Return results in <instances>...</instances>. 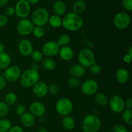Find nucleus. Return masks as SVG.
Wrapping results in <instances>:
<instances>
[{
  "label": "nucleus",
  "mask_w": 132,
  "mask_h": 132,
  "mask_svg": "<svg viewBox=\"0 0 132 132\" xmlns=\"http://www.w3.org/2000/svg\"><path fill=\"white\" fill-rule=\"evenodd\" d=\"M20 83L25 88H32L39 81V73L38 70L29 68L26 69L21 74Z\"/></svg>",
  "instance_id": "nucleus-2"
},
{
  "label": "nucleus",
  "mask_w": 132,
  "mask_h": 132,
  "mask_svg": "<svg viewBox=\"0 0 132 132\" xmlns=\"http://www.w3.org/2000/svg\"><path fill=\"white\" fill-rule=\"evenodd\" d=\"M18 50L23 56H30L31 54L34 51L33 45L29 40L23 39L18 43Z\"/></svg>",
  "instance_id": "nucleus-14"
},
{
  "label": "nucleus",
  "mask_w": 132,
  "mask_h": 132,
  "mask_svg": "<svg viewBox=\"0 0 132 132\" xmlns=\"http://www.w3.org/2000/svg\"><path fill=\"white\" fill-rule=\"evenodd\" d=\"M9 112V106L5 102L0 101V118H3Z\"/></svg>",
  "instance_id": "nucleus-35"
},
{
  "label": "nucleus",
  "mask_w": 132,
  "mask_h": 132,
  "mask_svg": "<svg viewBox=\"0 0 132 132\" xmlns=\"http://www.w3.org/2000/svg\"><path fill=\"white\" fill-rule=\"evenodd\" d=\"M52 9L55 15L61 17L66 14L67 5L62 0H57L53 4Z\"/></svg>",
  "instance_id": "nucleus-20"
},
{
  "label": "nucleus",
  "mask_w": 132,
  "mask_h": 132,
  "mask_svg": "<svg viewBox=\"0 0 132 132\" xmlns=\"http://www.w3.org/2000/svg\"><path fill=\"white\" fill-rule=\"evenodd\" d=\"M5 45H4L3 43H2L0 42V54L2 52H5Z\"/></svg>",
  "instance_id": "nucleus-49"
},
{
  "label": "nucleus",
  "mask_w": 132,
  "mask_h": 132,
  "mask_svg": "<svg viewBox=\"0 0 132 132\" xmlns=\"http://www.w3.org/2000/svg\"><path fill=\"white\" fill-rule=\"evenodd\" d=\"M49 12L47 9L45 8L40 7L36 9L32 12L31 15V19L34 25L36 27H42L46 25L48 21Z\"/></svg>",
  "instance_id": "nucleus-4"
},
{
  "label": "nucleus",
  "mask_w": 132,
  "mask_h": 132,
  "mask_svg": "<svg viewBox=\"0 0 132 132\" xmlns=\"http://www.w3.org/2000/svg\"><path fill=\"white\" fill-rule=\"evenodd\" d=\"M34 95L38 98H43L48 93V86L46 82L39 81L32 87Z\"/></svg>",
  "instance_id": "nucleus-15"
},
{
  "label": "nucleus",
  "mask_w": 132,
  "mask_h": 132,
  "mask_svg": "<svg viewBox=\"0 0 132 132\" xmlns=\"http://www.w3.org/2000/svg\"><path fill=\"white\" fill-rule=\"evenodd\" d=\"M9 22L8 17L6 16L5 14H0V28L5 27Z\"/></svg>",
  "instance_id": "nucleus-41"
},
{
  "label": "nucleus",
  "mask_w": 132,
  "mask_h": 132,
  "mask_svg": "<svg viewBox=\"0 0 132 132\" xmlns=\"http://www.w3.org/2000/svg\"><path fill=\"white\" fill-rule=\"evenodd\" d=\"M30 113L35 117H42L46 112V106L43 103L39 101H34L30 105Z\"/></svg>",
  "instance_id": "nucleus-16"
},
{
  "label": "nucleus",
  "mask_w": 132,
  "mask_h": 132,
  "mask_svg": "<svg viewBox=\"0 0 132 132\" xmlns=\"http://www.w3.org/2000/svg\"><path fill=\"white\" fill-rule=\"evenodd\" d=\"M116 80L120 84H125L129 81L130 73L128 70L125 68H121L117 70L115 75Z\"/></svg>",
  "instance_id": "nucleus-17"
},
{
  "label": "nucleus",
  "mask_w": 132,
  "mask_h": 132,
  "mask_svg": "<svg viewBox=\"0 0 132 132\" xmlns=\"http://www.w3.org/2000/svg\"><path fill=\"white\" fill-rule=\"evenodd\" d=\"M21 73V69L19 66L10 65L5 69L3 76L5 77L6 81L13 82L19 79Z\"/></svg>",
  "instance_id": "nucleus-8"
},
{
  "label": "nucleus",
  "mask_w": 132,
  "mask_h": 132,
  "mask_svg": "<svg viewBox=\"0 0 132 132\" xmlns=\"http://www.w3.org/2000/svg\"><path fill=\"white\" fill-rule=\"evenodd\" d=\"M15 15L21 19L27 18L31 10L30 5L26 0H18L14 7Z\"/></svg>",
  "instance_id": "nucleus-10"
},
{
  "label": "nucleus",
  "mask_w": 132,
  "mask_h": 132,
  "mask_svg": "<svg viewBox=\"0 0 132 132\" xmlns=\"http://www.w3.org/2000/svg\"><path fill=\"white\" fill-rule=\"evenodd\" d=\"M101 127V121L95 114H88L84 117L82 129L84 132H98Z\"/></svg>",
  "instance_id": "nucleus-3"
},
{
  "label": "nucleus",
  "mask_w": 132,
  "mask_h": 132,
  "mask_svg": "<svg viewBox=\"0 0 132 132\" xmlns=\"http://www.w3.org/2000/svg\"><path fill=\"white\" fill-rule=\"evenodd\" d=\"M128 54L129 55H132V46H130V48H129L128 50Z\"/></svg>",
  "instance_id": "nucleus-51"
},
{
  "label": "nucleus",
  "mask_w": 132,
  "mask_h": 132,
  "mask_svg": "<svg viewBox=\"0 0 132 132\" xmlns=\"http://www.w3.org/2000/svg\"><path fill=\"white\" fill-rule=\"evenodd\" d=\"M132 59V55H129L128 54H126L123 57V61L125 63H127V64H130L131 62Z\"/></svg>",
  "instance_id": "nucleus-46"
},
{
  "label": "nucleus",
  "mask_w": 132,
  "mask_h": 132,
  "mask_svg": "<svg viewBox=\"0 0 132 132\" xmlns=\"http://www.w3.org/2000/svg\"><path fill=\"white\" fill-rule=\"evenodd\" d=\"M9 0H0V8L5 6L8 3Z\"/></svg>",
  "instance_id": "nucleus-47"
},
{
  "label": "nucleus",
  "mask_w": 132,
  "mask_h": 132,
  "mask_svg": "<svg viewBox=\"0 0 132 132\" xmlns=\"http://www.w3.org/2000/svg\"><path fill=\"white\" fill-rule=\"evenodd\" d=\"M125 104L126 109H132V98L128 97L125 101Z\"/></svg>",
  "instance_id": "nucleus-44"
},
{
  "label": "nucleus",
  "mask_w": 132,
  "mask_h": 132,
  "mask_svg": "<svg viewBox=\"0 0 132 132\" xmlns=\"http://www.w3.org/2000/svg\"><path fill=\"white\" fill-rule=\"evenodd\" d=\"M5 103L7 104L8 106H12L16 103L17 101H18V96L14 92H9L6 94L5 96Z\"/></svg>",
  "instance_id": "nucleus-29"
},
{
  "label": "nucleus",
  "mask_w": 132,
  "mask_h": 132,
  "mask_svg": "<svg viewBox=\"0 0 132 132\" xmlns=\"http://www.w3.org/2000/svg\"><path fill=\"white\" fill-rule=\"evenodd\" d=\"M59 92V86L55 84H52L48 86V92L52 95H57Z\"/></svg>",
  "instance_id": "nucleus-38"
},
{
  "label": "nucleus",
  "mask_w": 132,
  "mask_h": 132,
  "mask_svg": "<svg viewBox=\"0 0 132 132\" xmlns=\"http://www.w3.org/2000/svg\"><path fill=\"white\" fill-rule=\"evenodd\" d=\"M84 21L81 15L71 12L65 14L62 18V27L70 32H76L81 29Z\"/></svg>",
  "instance_id": "nucleus-1"
},
{
  "label": "nucleus",
  "mask_w": 132,
  "mask_h": 132,
  "mask_svg": "<svg viewBox=\"0 0 132 132\" xmlns=\"http://www.w3.org/2000/svg\"><path fill=\"white\" fill-rule=\"evenodd\" d=\"M15 113H16V114L18 115V116H22L23 113L26 112V108L25 106H24V105H23V104H19L16 106V107H15Z\"/></svg>",
  "instance_id": "nucleus-39"
},
{
  "label": "nucleus",
  "mask_w": 132,
  "mask_h": 132,
  "mask_svg": "<svg viewBox=\"0 0 132 132\" xmlns=\"http://www.w3.org/2000/svg\"><path fill=\"white\" fill-rule=\"evenodd\" d=\"M43 54L41 52V51L38 50H36L32 52L31 54L30 57L32 58V60L35 62V63H39L40 61H42L43 59Z\"/></svg>",
  "instance_id": "nucleus-33"
},
{
  "label": "nucleus",
  "mask_w": 132,
  "mask_h": 132,
  "mask_svg": "<svg viewBox=\"0 0 132 132\" xmlns=\"http://www.w3.org/2000/svg\"><path fill=\"white\" fill-rule=\"evenodd\" d=\"M59 55L61 59L65 61H68L72 59L74 55L73 49L69 46H64L60 47L59 51Z\"/></svg>",
  "instance_id": "nucleus-18"
},
{
  "label": "nucleus",
  "mask_w": 132,
  "mask_h": 132,
  "mask_svg": "<svg viewBox=\"0 0 132 132\" xmlns=\"http://www.w3.org/2000/svg\"><path fill=\"white\" fill-rule=\"evenodd\" d=\"M122 119L124 122L129 126L132 125V110L125 109L122 112Z\"/></svg>",
  "instance_id": "nucleus-30"
},
{
  "label": "nucleus",
  "mask_w": 132,
  "mask_h": 132,
  "mask_svg": "<svg viewBox=\"0 0 132 132\" xmlns=\"http://www.w3.org/2000/svg\"><path fill=\"white\" fill-rule=\"evenodd\" d=\"M30 68L36 70H38V65H37L36 63H33V64H32V66H31Z\"/></svg>",
  "instance_id": "nucleus-50"
},
{
  "label": "nucleus",
  "mask_w": 132,
  "mask_h": 132,
  "mask_svg": "<svg viewBox=\"0 0 132 132\" xmlns=\"http://www.w3.org/2000/svg\"><path fill=\"white\" fill-rule=\"evenodd\" d=\"M113 21V24L117 29L125 30L130 26L131 18L126 12H119L114 15Z\"/></svg>",
  "instance_id": "nucleus-7"
},
{
  "label": "nucleus",
  "mask_w": 132,
  "mask_h": 132,
  "mask_svg": "<svg viewBox=\"0 0 132 132\" xmlns=\"http://www.w3.org/2000/svg\"><path fill=\"white\" fill-rule=\"evenodd\" d=\"M8 132H24V130L21 126H12L11 128L8 131Z\"/></svg>",
  "instance_id": "nucleus-45"
},
{
  "label": "nucleus",
  "mask_w": 132,
  "mask_h": 132,
  "mask_svg": "<svg viewBox=\"0 0 132 132\" xmlns=\"http://www.w3.org/2000/svg\"><path fill=\"white\" fill-rule=\"evenodd\" d=\"M126 132H131V131H127Z\"/></svg>",
  "instance_id": "nucleus-53"
},
{
  "label": "nucleus",
  "mask_w": 132,
  "mask_h": 132,
  "mask_svg": "<svg viewBox=\"0 0 132 132\" xmlns=\"http://www.w3.org/2000/svg\"><path fill=\"white\" fill-rule=\"evenodd\" d=\"M30 5H36L40 1V0H26Z\"/></svg>",
  "instance_id": "nucleus-48"
},
{
  "label": "nucleus",
  "mask_w": 132,
  "mask_h": 132,
  "mask_svg": "<svg viewBox=\"0 0 132 132\" xmlns=\"http://www.w3.org/2000/svg\"><path fill=\"white\" fill-rule=\"evenodd\" d=\"M55 110L62 116H70L73 111V104L72 101L67 97H62L55 104Z\"/></svg>",
  "instance_id": "nucleus-6"
},
{
  "label": "nucleus",
  "mask_w": 132,
  "mask_h": 132,
  "mask_svg": "<svg viewBox=\"0 0 132 132\" xmlns=\"http://www.w3.org/2000/svg\"><path fill=\"white\" fill-rule=\"evenodd\" d=\"M15 14V10L13 6H8L5 9V15L7 17L12 16Z\"/></svg>",
  "instance_id": "nucleus-42"
},
{
  "label": "nucleus",
  "mask_w": 132,
  "mask_h": 132,
  "mask_svg": "<svg viewBox=\"0 0 132 132\" xmlns=\"http://www.w3.org/2000/svg\"><path fill=\"white\" fill-rule=\"evenodd\" d=\"M57 62L53 58L46 57L43 59L42 66L44 69L48 71H53L56 68Z\"/></svg>",
  "instance_id": "nucleus-25"
},
{
  "label": "nucleus",
  "mask_w": 132,
  "mask_h": 132,
  "mask_svg": "<svg viewBox=\"0 0 132 132\" xmlns=\"http://www.w3.org/2000/svg\"><path fill=\"white\" fill-rule=\"evenodd\" d=\"M127 131V128L123 125H116L113 126L114 132H126Z\"/></svg>",
  "instance_id": "nucleus-40"
},
{
  "label": "nucleus",
  "mask_w": 132,
  "mask_h": 132,
  "mask_svg": "<svg viewBox=\"0 0 132 132\" xmlns=\"http://www.w3.org/2000/svg\"><path fill=\"white\" fill-rule=\"evenodd\" d=\"M11 121L8 119H0V132H8L12 128Z\"/></svg>",
  "instance_id": "nucleus-31"
},
{
  "label": "nucleus",
  "mask_w": 132,
  "mask_h": 132,
  "mask_svg": "<svg viewBox=\"0 0 132 132\" xmlns=\"http://www.w3.org/2000/svg\"><path fill=\"white\" fill-rule=\"evenodd\" d=\"M75 1H76V0H75Z\"/></svg>",
  "instance_id": "nucleus-55"
},
{
  "label": "nucleus",
  "mask_w": 132,
  "mask_h": 132,
  "mask_svg": "<svg viewBox=\"0 0 132 132\" xmlns=\"http://www.w3.org/2000/svg\"><path fill=\"white\" fill-rule=\"evenodd\" d=\"M36 121V117L30 112H25L20 116L21 122L26 128H31L34 126Z\"/></svg>",
  "instance_id": "nucleus-19"
},
{
  "label": "nucleus",
  "mask_w": 132,
  "mask_h": 132,
  "mask_svg": "<svg viewBox=\"0 0 132 132\" xmlns=\"http://www.w3.org/2000/svg\"><path fill=\"white\" fill-rule=\"evenodd\" d=\"M89 68H90V72L94 75L99 74L101 73V72L102 70L101 66L99 64H98V63H97L96 62L94 63V64H92Z\"/></svg>",
  "instance_id": "nucleus-36"
},
{
  "label": "nucleus",
  "mask_w": 132,
  "mask_h": 132,
  "mask_svg": "<svg viewBox=\"0 0 132 132\" xmlns=\"http://www.w3.org/2000/svg\"><path fill=\"white\" fill-rule=\"evenodd\" d=\"M59 45L54 41H50L46 42L42 46L41 52L46 57L53 58L58 55L59 51Z\"/></svg>",
  "instance_id": "nucleus-12"
},
{
  "label": "nucleus",
  "mask_w": 132,
  "mask_h": 132,
  "mask_svg": "<svg viewBox=\"0 0 132 132\" xmlns=\"http://www.w3.org/2000/svg\"><path fill=\"white\" fill-rule=\"evenodd\" d=\"M11 57L8 53L2 52L0 54V70H5L10 65Z\"/></svg>",
  "instance_id": "nucleus-24"
},
{
  "label": "nucleus",
  "mask_w": 132,
  "mask_h": 132,
  "mask_svg": "<svg viewBox=\"0 0 132 132\" xmlns=\"http://www.w3.org/2000/svg\"><path fill=\"white\" fill-rule=\"evenodd\" d=\"M34 28V25L32 21L28 18H24L19 21L16 26V30L21 36H27L32 33Z\"/></svg>",
  "instance_id": "nucleus-9"
},
{
  "label": "nucleus",
  "mask_w": 132,
  "mask_h": 132,
  "mask_svg": "<svg viewBox=\"0 0 132 132\" xmlns=\"http://www.w3.org/2000/svg\"><path fill=\"white\" fill-rule=\"evenodd\" d=\"M68 85L70 88L73 89H78L81 87V82L79 79L76 78V77H71L69 79L68 82Z\"/></svg>",
  "instance_id": "nucleus-34"
},
{
  "label": "nucleus",
  "mask_w": 132,
  "mask_h": 132,
  "mask_svg": "<svg viewBox=\"0 0 132 132\" xmlns=\"http://www.w3.org/2000/svg\"><path fill=\"white\" fill-rule=\"evenodd\" d=\"M69 71L72 77L79 79L85 76L86 73V68L79 64H75L70 68Z\"/></svg>",
  "instance_id": "nucleus-21"
},
{
  "label": "nucleus",
  "mask_w": 132,
  "mask_h": 132,
  "mask_svg": "<svg viewBox=\"0 0 132 132\" xmlns=\"http://www.w3.org/2000/svg\"><path fill=\"white\" fill-rule=\"evenodd\" d=\"M48 23L52 28H58L62 26V18L59 15L54 14L49 17Z\"/></svg>",
  "instance_id": "nucleus-27"
},
{
  "label": "nucleus",
  "mask_w": 132,
  "mask_h": 132,
  "mask_svg": "<svg viewBox=\"0 0 132 132\" xmlns=\"http://www.w3.org/2000/svg\"><path fill=\"white\" fill-rule=\"evenodd\" d=\"M112 132H114V131H112Z\"/></svg>",
  "instance_id": "nucleus-54"
},
{
  "label": "nucleus",
  "mask_w": 132,
  "mask_h": 132,
  "mask_svg": "<svg viewBox=\"0 0 132 132\" xmlns=\"http://www.w3.org/2000/svg\"><path fill=\"white\" fill-rule=\"evenodd\" d=\"M7 81L3 76H0V90H2L5 88L6 86Z\"/></svg>",
  "instance_id": "nucleus-43"
},
{
  "label": "nucleus",
  "mask_w": 132,
  "mask_h": 132,
  "mask_svg": "<svg viewBox=\"0 0 132 132\" xmlns=\"http://www.w3.org/2000/svg\"><path fill=\"white\" fill-rule=\"evenodd\" d=\"M86 3L85 0H76L73 3L72 10L73 12L81 15L86 10Z\"/></svg>",
  "instance_id": "nucleus-23"
},
{
  "label": "nucleus",
  "mask_w": 132,
  "mask_h": 132,
  "mask_svg": "<svg viewBox=\"0 0 132 132\" xmlns=\"http://www.w3.org/2000/svg\"><path fill=\"white\" fill-rule=\"evenodd\" d=\"M81 92L86 96H92L97 92L99 85L94 79H87L84 81L81 85Z\"/></svg>",
  "instance_id": "nucleus-13"
},
{
  "label": "nucleus",
  "mask_w": 132,
  "mask_h": 132,
  "mask_svg": "<svg viewBox=\"0 0 132 132\" xmlns=\"http://www.w3.org/2000/svg\"><path fill=\"white\" fill-rule=\"evenodd\" d=\"M109 99L103 92H98L95 94V101L100 106H106L108 104Z\"/></svg>",
  "instance_id": "nucleus-26"
},
{
  "label": "nucleus",
  "mask_w": 132,
  "mask_h": 132,
  "mask_svg": "<svg viewBox=\"0 0 132 132\" xmlns=\"http://www.w3.org/2000/svg\"><path fill=\"white\" fill-rule=\"evenodd\" d=\"M34 36L37 39H41L44 37L45 34V30L43 27H36L35 26L32 31Z\"/></svg>",
  "instance_id": "nucleus-32"
},
{
  "label": "nucleus",
  "mask_w": 132,
  "mask_h": 132,
  "mask_svg": "<svg viewBox=\"0 0 132 132\" xmlns=\"http://www.w3.org/2000/svg\"><path fill=\"white\" fill-rule=\"evenodd\" d=\"M71 42V37L67 34H63L61 35L57 39V43L59 45V47H62V46H68Z\"/></svg>",
  "instance_id": "nucleus-28"
},
{
  "label": "nucleus",
  "mask_w": 132,
  "mask_h": 132,
  "mask_svg": "<svg viewBox=\"0 0 132 132\" xmlns=\"http://www.w3.org/2000/svg\"><path fill=\"white\" fill-rule=\"evenodd\" d=\"M37 132H48L47 131V130H44V129H42V130H39Z\"/></svg>",
  "instance_id": "nucleus-52"
},
{
  "label": "nucleus",
  "mask_w": 132,
  "mask_h": 132,
  "mask_svg": "<svg viewBox=\"0 0 132 132\" xmlns=\"http://www.w3.org/2000/svg\"><path fill=\"white\" fill-rule=\"evenodd\" d=\"M122 6L126 11H131L132 0H122Z\"/></svg>",
  "instance_id": "nucleus-37"
},
{
  "label": "nucleus",
  "mask_w": 132,
  "mask_h": 132,
  "mask_svg": "<svg viewBox=\"0 0 132 132\" xmlns=\"http://www.w3.org/2000/svg\"><path fill=\"white\" fill-rule=\"evenodd\" d=\"M62 126L65 130H68V131H72L76 128V121L72 116H64L62 119Z\"/></svg>",
  "instance_id": "nucleus-22"
},
{
  "label": "nucleus",
  "mask_w": 132,
  "mask_h": 132,
  "mask_svg": "<svg viewBox=\"0 0 132 132\" xmlns=\"http://www.w3.org/2000/svg\"><path fill=\"white\" fill-rule=\"evenodd\" d=\"M108 105H109L111 110L116 113H122L126 109L125 100L122 97L118 95H114L111 97L108 101Z\"/></svg>",
  "instance_id": "nucleus-11"
},
{
  "label": "nucleus",
  "mask_w": 132,
  "mask_h": 132,
  "mask_svg": "<svg viewBox=\"0 0 132 132\" xmlns=\"http://www.w3.org/2000/svg\"><path fill=\"white\" fill-rule=\"evenodd\" d=\"M79 64L84 68H89L94 63H95V57L94 52L90 48H85L79 52L77 55Z\"/></svg>",
  "instance_id": "nucleus-5"
}]
</instances>
